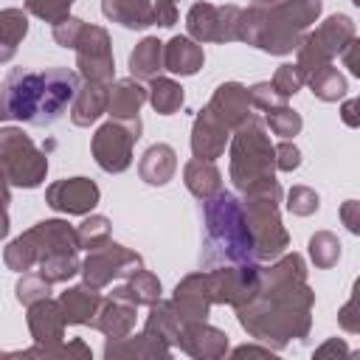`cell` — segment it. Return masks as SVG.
Listing matches in <instances>:
<instances>
[{
    "label": "cell",
    "instance_id": "13",
    "mask_svg": "<svg viewBox=\"0 0 360 360\" xmlns=\"http://www.w3.org/2000/svg\"><path fill=\"white\" fill-rule=\"evenodd\" d=\"M73 51H76L79 76L84 82H101V84H110L112 82L115 65H112V42H110L107 28L84 22L82 31H79V39H76Z\"/></svg>",
    "mask_w": 360,
    "mask_h": 360
},
{
    "label": "cell",
    "instance_id": "2",
    "mask_svg": "<svg viewBox=\"0 0 360 360\" xmlns=\"http://www.w3.org/2000/svg\"><path fill=\"white\" fill-rule=\"evenodd\" d=\"M79 90V73L62 65L45 70L11 68L0 82V121L51 127L62 118Z\"/></svg>",
    "mask_w": 360,
    "mask_h": 360
},
{
    "label": "cell",
    "instance_id": "35",
    "mask_svg": "<svg viewBox=\"0 0 360 360\" xmlns=\"http://www.w3.org/2000/svg\"><path fill=\"white\" fill-rule=\"evenodd\" d=\"M307 84L315 93V98H321V101H338L349 90L346 76L332 62L323 65V68H318V70H312V73H307Z\"/></svg>",
    "mask_w": 360,
    "mask_h": 360
},
{
    "label": "cell",
    "instance_id": "33",
    "mask_svg": "<svg viewBox=\"0 0 360 360\" xmlns=\"http://www.w3.org/2000/svg\"><path fill=\"white\" fill-rule=\"evenodd\" d=\"M183 87L174 82V79H166V76H155L149 79V87H146V101L155 107L158 115H174L180 107H183Z\"/></svg>",
    "mask_w": 360,
    "mask_h": 360
},
{
    "label": "cell",
    "instance_id": "45",
    "mask_svg": "<svg viewBox=\"0 0 360 360\" xmlns=\"http://www.w3.org/2000/svg\"><path fill=\"white\" fill-rule=\"evenodd\" d=\"M301 166V149L290 141V138H284L278 146H276V169H281V172H295Z\"/></svg>",
    "mask_w": 360,
    "mask_h": 360
},
{
    "label": "cell",
    "instance_id": "24",
    "mask_svg": "<svg viewBox=\"0 0 360 360\" xmlns=\"http://www.w3.org/2000/svg\"><path fill=\"white\" fill-rule=\"evenodd\" d=\"M205 62V53L200 48V42H194L191 37H172L169 42H163V70L174 73V76H194Z\"/></svg>",
    "mask_w": 360,
    "mask_h": 360
},
{
    "label": "cell",
    "instance_id": "41",
    "mask_svg": "<svg viewBox=\"0 0 360 360\" xmlns=\"http://www.w3.org/2000/svg\"><path fill=\"white\" fill-rule=\"evenodd\" d=\"M17 301L20 304H34V301H39V298H48L51 295V284L39 276V273H20V281H17Z\"/></svg>",
    "mask_w": 360,
    "mask_h": 360
},
{
    "label": "cell",
    "instance_id": "23",
    "mask_svg": "<svg viewBox=\"0 0 360 360\" xmlns=\"http://www.w3.org/2000/svg\"><path fill=\"white\" fill-rule=\"evenodd\" d=\"M135 309H138L135 304L110 295V298L101 301V307H98L96 318L90 321V326L98 329L107 338H124V335H129L135 329V318H138Z\"/></svg>",
    "mask_w": 360,
    "mask_h": 360
},
{
    "label": "cell",
    "instance_id": "14",
    "mask_svg": "<svg viewBox=\"0 0 360 360\" xmlns=\"http://www.w3.org/2000/svg\"><path fill=\"white\" fill-rule=\"evenodd\" d=\"M239 6H214V3H194L186 14V31L194 42H233L236 39V20Z\"/></svg>",
    "mask_w": 360,
    "mask_h": 360
},
{
    "label": "cell",
    "instance_id": "7",
    "mask_svg": "<svg viewBox=\"0 0 360 360\" xmlns=\"http://www.w3.org/2000/svg\"><path fill=\"white\" fill-rule=\"evenodd\" d=\"M65 253H79L76 228L65 219H42L6 245L3 262L14 273H28L31 267H39L42 262Z\"/></svg>",
    "mask_w": 360,
    "mask_h": 360
},
{
    "label": "cell",
    "instance_id": "1",
    "mask_svg": "<svg viewBox=\"0 0 360 360\" xmlns=\"http://www.w3.org/2000/svg\"><path fill=\"white\" fill-rule=\"evenodd\" d=\"M315 292L307 284V264L301 253H281L262 267L259 292L236 307L239 326L259 343L281 352L292 340H304L312 326Z\"/></svg>",
    "mask_w": 360,
    "mask_h": 360
},
{
    "label": "cell",
    "instance_id": "15",
    "mask_svg": "<svg viewBox=\"0 0 360 360\" xmlns=\"http://www.w3.org/2000/svg\"><path fill=\"white\" fill-rule=\"evenodd\" d=\"M101 200L98 186L90 177H65L45 188V202L68 217H84L90 214Z\"/></svg>",
    "mask_w": 360,
    "mask_h": 360
},
{
    "label": "cell",
    "instance_id": "31",
    "mask_svg": "<svg viewBox=\"0 0 360 360\" xmlns=\"http://www.w3.org/2000/svg\"><path fill=\"white\" fill-rule=\"evenodd\" d=\"M112 295L115 298H124V301H129L135 307H149V304H155L160 298V278L155 273H149V270L141 267L132 276H127V281L118 284L112 290Z\"/></svg>",
    "mask_w": 360,
    "mask_h": 360
},
{
    "label": "cell",
    "instance_id": "20",
    "mask_svg": "<svg viewBox=\"0 0 360 360\" xmlns=\"http://www.w3.org/2000/svg\"><path fill=\"white\" fill-rule=\"evenodd\" d=\"M231 132L250 115V98H248V87L245 84H239V82H222L217 90H214V96L208 98V104H205Z\"/></svg>",
    "mask_w": 360,
    "mask_h": 360
},
{
    "label": "cell",
    "instance_id": "39",
    "mask_svg": "<svg viewBox=\"0 0 360 360\" xmlns=\"http://www.w3.org/2000/svg\"><path fill=\"white\" fill-rule=\"evenodd\" d=\"M270 84H273V90L287 101V98H292V96L307 84V73H304V68L284 62V65H278V68H276V73H273Z\"/></svg>",
    "mask_w": 360,
    "mask_h": 360
},
{
    "label": "cell",
    "instance_id": "36",
    "mask_svg": "<svg viewBox=\"0 0 360 360\" xmlns=\"http://www.w3.org/2000/svg\"><path fill=\"white\" fill-rule=\"evenodd\" d=\"M309 259L315 267L326 270V267H335L338 259H340V239L332 233V231H318L309 236Z\"/></svg>",
    "mask_w": 360,
    "mask_h": 360
},
{
    "label": "cell",
    "instance_id": "10",
    "mask_svg": "<svg viewBox=\"0 0 360 360\" xmlns=\"http://www.w3.org/2000/svg\"><path fill=\"white\" fill-rule=\"evenodd\" d=\"M138 138H141V118H132V121L110 118L96 129L90 141V152L104 172L121 174L132 163V146Z\"/></svg>",
    "mask_w": 360,
    "mask_h": 360
},
{
    "label": "cell",
    "instance_id": "11",
    "mask_svg": "<svg viewBox=\"0 0 360 360\" xmlns=\"http://www.w3.org/2000/svg\"><path fill=\"white\" fill-rule=\"evenodd\" d=\"M141 267H143L141 253H135L132 248H127L121 242L107 239L98 248L87 250V259L82 262V270L79 273H82V278H84L87 287L101 290L112 278H127V276H132Z\"/></svg>",
    "mask_w": 360,
    "mask_h": 360
},
{
    "label": "cell",
    "instance_id": "53",
    "mask_svg": "<svg viewBox=\"0 0 360 360\" xmlns=\"http://www.w3.org/2000/svg\"><path fill=\"white\" fill-rule=\"evenodd\" d=\"M11 183H8V177L3 174V169H0V211H8V202H11V188H8Z\"/></svg>",
    "mask_w": 360,
    "mask_h": 360
},
{
    "label": "cell",
    "instance_id": "3",
    "mask_svg": "<svg viewBox=\"0 0 360 360\" xmlns=\"http://www.w3.org/2000/svg\"><path fill=\"white\" fill-rule=\"evenodd\" d=\"M321 0H278L253 3L239 11L236 39L276 56H287L298 48L307 28L321 17Z\"/></svg>",
    "mask_w": 360,
    "mask_h": 360
},
{
    "label": "cell",
    "instance_id": "16",
    "mask_svg": "<svg viewBox=\"0 0 360 360\" xmlns=\"http://www.w3.org/2000/svg\"><path fill=\"white\" fill-rule=\"evenodd\" d=\"M104 357L107 360H152V357H172V343L143 323V332L138 335H124V338H107L104 343Z\"/></svg>",
    "mask_w": 360,
    "mask_h": 360
},
{
    "label": "cell",
    "instance_id": "46",
    "mask_svg": "<svg viewBox=\"0 0 360 360\" xmlns=\"http://www.w3.org/2000/svg\"><path fill=\"white\" fill-rule=\"evenodd\" d=\"M177 22V6L172 0H155V25L172 28Z\"/></svg>",
    "mask_w": 360,
    "mask_h": 360
},
{
    "label": "cell",
    "instance_id": "37",
    "mask_svg": "<svg viewBox=\"0 0 360 360\" xmlns=\"http://www.w3.org/2000/svg\"><path fill=\"white\" fill-rule=\"evenodd\" d=\"M110 219L104 217V214H84V219H82V225L76 228V239H79V248H84V250H93V248H98L101 242H107L110 239Z\"/></svg>",
    "mask_w": 360,
    "mask_h": 360
},
{
    "label": "cell",
    "instance_id": "28",
    "mask_svg": "<svg viewBox=\"0 0 360 360\" xmlns=\"http://www.w3.org/2000/svg\"><path fill=\"white\" fill-rule=\"evenodd\" d=\"M101 295L98 290L87 287V284H76V287H68L62 295H59V307H62V315L68 323H90L101 307Z\"/></svg>",
    "mask_w": 360,
    "mask_h": 360
},
{
    "label": "cell",
    "instance_id": "52",
    "mask_svg": "<svg viewBox=\"0 0 360 360\" xmlns=\"http://www.w3.org/2000/svg\"><path fill=\"white\" fill-rule=\"evenodd\" d=\"M340 115H343V121H346L349 127H357V124H360V118H357V98H349V101L343 104Z\"/></svg>",
    "mask_w": 360,
    "mask_h": 360
},
{
    "label": "cell",
    "instance_id": "5",
    "mask_svg": "<svg viewBox=\"0 0 360 360\" xmlns=\"http://www.w3.org/2000/svg\"><path fill=\"white\" fill-rule=\"evenodd\" d=\"M231 180L239 191L276 180V146L267 124L253 112L231 132Z\"/></svg>",
    "mask_w": 360,
    "mask_h": 360
},
{
    "label": "cell",
    "instance_id": "32",
    "mask_svg": "<svg viewBox=\"0 0 360 360\" xmlns=\"http://www.w3.org/2000/svg\"><path fill=\"white\" fill-rule=\"evenodd\" d=\"M25 34H28V11L25 8H3L0 11V65L14 59Z\"/></svg>",
    "mask_w": 360,
    "mask_h": 360
},
{
    "label": "cell",
    "instance_id": "38",
    "mask_svg": "<svg viewBox=\"0 0 360 360\" xmlns=\"http://www.w3.org/2000/svg\"><path fill=\"white\" fill-rule=\"evenodd\" d=\"M267 112V127H270V132L273 135H278V138H295L298 132H301V127H304V121H301V115L292 110V107H287V104H278V107H270V110H264Z\"/></svg>",
    "mask_w": 360,
    "mask_h": 360
},
{
    "label": "cell",
    "instance_id": "42",
    "mask_svg": "<svg viewBox=\"0 0 360 360\" xmlns=\"http://www.w3.org/2000/svg\"><path fill=\"white\" fill-rule=\"evenodd\" d=\"M318 205H321V197L309 186H292L287 191V211L295 217H309L318 211Z\"/></svg>",
    "mask_w": 360,
    "mask_h": 360
},
{
    "label": "cell",
    "instance_id": "21",
    "mask_svg": "<svg viewBox=\"0 0 360 360\" xmlns=\"http://www.w3.org/2000/svg\"><path fill=\"white\" fill-rule=\"evenodd\" d=\"M28 332L34 338V343H56L65 338V315H62V307L59 301H53L51 295L48 298H39L34 304H28Z\"/></svg>",
    "mask_w": 360,
    "mask_h": 360
},
{
    "label": "cell",
    "instance_id": "48",
    "mask_svg": "<svg viewBox=\"0 0 360 360\" xmlns=\"http://www.w3.org/2000/svg\"><path fill=\"white\" fill-rule=\"evenodd\" d=\"M338 321H340V326H343L346 332H357V329H360V323H357V318H354V295L343 304V309L338 312Z\"/></svg>",
    "mask_w": 360,
    "mask_h": 360
},
{
    "label": "cell",
    "instance_id": "30",
    "mask_svg": "<svg viewBox=\"0 0 360 360\" xmlns=\"http://www.w3.org/2000/svg\"><path fill=\"white\" fill-rule=\"evenodd\" d=\"M163 70V42L158 37H143L129 53V73L138 82H149Z\"/></svg>",
    "mask_w": 360,
    "mask_h": 360
},
{
    "label": "cell",
    "instance_id": "43",
    "mask_svg": "<svg viewBox=\"0 0 360 360\" xmlns=\"http://www.w3.org/2000/svg\"><path fill=\"white\" fill-rule=\"evenodd\" d=\"M248 98H250V107H259V110H270V107H278V104H287L270 82H256L253 87H248Z\"/></svg>",
    "mask_w": 360,
    "mask_h": 360
},
{
    "label": "cell",
    "instance_id": "18",
    "mask_svg": "<svg viewBox=\"0 0 360 360\" xmlns=\"http://www.w3.org/2000/svg\"><path fill=\"white\" fill-rule=\"evenodd\" d=\"M188 357L197 360H219L228 354V335L217 326H211L208 321H191V323H180L177 340H174Z\"/></svg>",
    "mask_w": 360,
    "mask_h": 360
},
{
    "label": "cell",
    "instance_id": "34",
    "mask_svg": "<svg viewBox=\"0 0 360 360\" xmlns=\"http://www.w3.org/2000/svg\"><path fill=\"white\" fill-rule=\"evenodd\" d=\"M14 357H42V360H51V357H62V360H87V357H93V352H90V346L84 343V340H79V338H73V340H68L65 343V338L62 340H56V343H34L31 349H20V352H11Z\"/></svg>",
    "mask_w": 360,
    "mask_h": 360
},
{
    "label": "cell",
    "instance_id": "17",
    "mask_svg": "<svg viewBox=\"0 0 360 360\" xmlns=\"http://www.w3.org/2000/svg\"><path fill=\"white\" fill-rule=\"evenodd\" d=\"M172 307L180 323H191V321H208V312L214 307L211 298V287H208V273H188L183 281H177L174 295H172Z\"/></svg>",
    "mask_w": 360,
    "mask_h": 360
},
{
    "label": "cell",
    "instance_id": "47",
    "mask_svg": "<svg viewBox=\"0 0 360 360\" xmlns=\"http://www.w3.org/2000/svg\"><path fill=\"white\" fill-rule=\"evenodd\" d=\"M340 219L352 233H360V202L357 200H346L340 205Z\"/></svg>",
    "mask_w": 360,
    "mask_h": 360
},
{
    "label": "cell",
    "instance_id": "49",
    "mask_svg": "<svg viewBox=\"0 0 360 360\" xmlns=\"http://www.w3.org/2000/svg\"><path fill=\"white\" fill-rule=\"evenodd\" d=\"M357 48H360V45H357V39H352V42H349V45H346V48L340 51V53H343V62H346V68H349V70H352L354 76H360V62H357Z\"/></svg>",
    "mask_w": 360,
    "mask_h": 360
},
{
    "label": "cell",
    "instance_id": "6",
    "mask_svg": "<svg viewBox=\"0 0 360 360\" xmlns=\"http://www.w3.org/2000/svg\"><path fill=\"white\" fill-rule=\"evenodd\" d=\"M242 205H245V219L253 236L256 262H273L290 245V233L281 225V214H278V205H281L278 180H267L242 191Z\"/></svg>",
    "mask_w": 360,
    "mask_h": 360
},
{
    "label": "cell",
    "instance_id": "12",
    "mask_svg": "<svg viewBox=\"0 0 360 360\" xmlns=\"http://www.w3.org/2000/svg\"><path fill=\"white\" fill-rule=\"evenodd\" d=\"M208 287L214 304H228V307H242L248 304L262 284V267L256 262L248 264H219L208 267Z\"/></svg>",
    "mask_w": 360,
    "mask_h": 360
},
{
    "label": "cell",
    "instance_id": "50",
    "mask_svg": "<svg viewBox=\"0 0 360 360\" xmlns=\"http://www.w3.org/2000/svg\"><path fill=\"white\" fill-rule=\"evenodd\" d=\"M326 354H349V346H346L343 340L332 338V340H326L321 349H315V357H326Z\"/></svg>",
    "mask_w": 360,
    "mask_h": 360
},
{
    "label": "cell",
    "instance_id": "25",
    "mask_svg": "<svg viewBox=\"0 0 360 360\" xmlns=\"http://www.w3.org/2000/svg\"><path fill=\"white\" fill-rule=\"evenodd\" d=\"M107 87L101 82H84L79 84L73 101H70V121L76 127H90L107 112Z\"/></svg>",
    "mask_w": 360,
    "mask_h": 360
},
{
    "label": "cell",
    "instance_id": "19",
    "mask_svg": "<svg viewBox=\"0 0 360 360\" xmlns=\"http://www.w3.org/2000/svg\"><path fill=\"white\" fill-rule=\"evenodd\" d=\"M228 141H231V129L208 107H202L194 115V124H191V152H194V158L217 160V158H222Z\"/></svg>",
    "mask_w": 360,
    "mask_h": 360
},
{
    "label": "cell",
    "instance_id": "54",
    "mask_svg": "<svg viewBox=\"0 0 360 360\" xmlns=\"http://www.w3.org/2000/svg\"><path fill=\"white\" fill-rule=\"evenodd\" d=\"M256 3H278V0H256Z\"/></svg>",
    "mask_w": 360,
    "mask_h": 360
},
{
    "label": "cell",
    "instance_id": "55",
    "mask_svg": "<svg viewBox=\"0 0 360 360\" xmlns=\"http://www.w3.org/2000/svg\"><path fill=\"white\" fill-rule=\"evenodd\" d=\"M172 3H174V0H172Z\"/></svg>",
    "mask_w": 360,
    "mask_h": 360
},
{
    "label": "cell",
    "instance_id": "4",
    "mask_svg": "<svg viewBox=\"0 0 360 360\" xmlns=\"http://www.w3.org/2000/svg\"><path fill=\"white\" fill-rule=\"evenodd\" d=\"M202 267L219 264H248L256 262L253 256V236L245 219V205L233 191H217L214 197L202 200Z\"/></svg>",
    "mask_w": 360,
    "mask_h": 360
},
{
    "label": "cell",
    "instance_id": "27",
    "mask_svg": "<svg viewBox=\"0 0 360 360\" xmlns=\"http://www.w3.org/2000/svg\"><path fill=\"white\" fill-rule=\"evenodd\" d=\"M177 172V152L169 143H152L141 160H138V174L149 186H166Z\"/></svg>",
    "mask_w": 360,
    "mask_h": 360
},
{
    "label": "cell",
    "instance_id": "44",
    "mask_svg": "<svg viewBox=\"0 0 360 360\" xmlns=\"http://www.w3.org/2000/svg\"><path fill=\"white\" fill-rule=\"evenodd\" d=\"M82 25H84V20H79V17H65L62 22H56V25H53V39H56V45H59V48H73L76 39H79Z\"/></svg>",
    "mask_w": 360,
    "mask_h": 360
},
{
    "label": "cell",
    "instance_id": "29",
    "mask_svg": "<svg viewBox=\"0 0 360 360\" xmlns=\"http://www.w3.org/2000/svg\"><path fill=\"white\" fill-rule=\"evenodd\" d=\"M183 183L197 200H208L217 191H222V174H219L217 163L202 160V158H191L183 166Z\"/></svg>",
    "mask_w": 360,
    "mask_h": 360
},
{
    "label": "cell",
    "instance_id": "22",
    "mask_svg": "<svg viewBox=\"0 0 360 360\" xmlns=\"http://www.w3.org/2000/svg\"><path fill=\"white\" fill-rule=\"evenodd\" d=\"M146 101V87L138 79H112L107 87V115L118 121L138 118L141 107Z\"/></svg>",
    "mask_w": 360,
    "mask_h": 360
},
{
    "label": "cell",
    "instance_id": "9",
    "mask_svg": "<svg viewBox=\"0 0 360 360\" xmlns=\"http://www.w3.org/2000/svg\"><path fill=\"white\" fill-rule=\"evenodd\" d=\"M354 20L346 14H332L326 17L315 31L304 34V39L298 42L295 53H298V68H304V73H312L323 65H329L352 39H354Z\"/></svg>",
    "mask_w": 360,
    "mask_h": 360
},
{
    "label": "cell",
    "instance_id": "40",
    "mask_svg": "<svg viewBox=\"0 0 360 360\" xmlns=\"http://www.w3.org/2000/svg\"><path fill=\"white\" fill-rule=\"evenodd\" d=\"M76 0H25V11L39 17V20H45V22H51V25H56L65 17H70V6Z\"/></svg>",
    "mask_w": 360,
    "mask_h": 360
},
{
    "label": "cell",
    "instance_id": "51",
    "mask_svg": "<svg viewBox=\"0 0 360 360\" xmlns=\"http://www.w3.org/2000/svg\"><path fill=\"white\" fill-rule=\"evenodd\" d=\"M231 354H233V357H270L273 349H270V346H239V349H233Z\"/></svg>",
    "mask_w": 360,
    "mask_h": 360
},
{
    "label": "cell",
    "instance_id": "26",
    "mask_svg": "<svg viewBox=\"0 0 360 360\" xmlns=\"http://www.w3.org/2000/svg\"><path fill=\"white\" fill-rule=\"evenodd\" d=\"M101 11L107 20L129 31H143L155 25V0H101Z\"/></svg>",
    "mask_w": 360,
    "mask_h": 360
},
{
    "label": "cell",
    "instance_id": "8",
    "mask_svg": "<svg viewBox=\"0 0 360 360\" xmlns=\"http://www.w3.org/2000/svg\"><path fill=\"white\" fill-rule=\"evenodd\" d=\"M0 169L17 188H37L48 174V155L20 129H0Z\"/></svg>",
    "mask_w": 360,
    "mask_h": 360
}]
</instances>
